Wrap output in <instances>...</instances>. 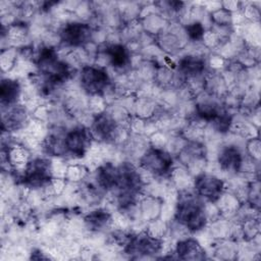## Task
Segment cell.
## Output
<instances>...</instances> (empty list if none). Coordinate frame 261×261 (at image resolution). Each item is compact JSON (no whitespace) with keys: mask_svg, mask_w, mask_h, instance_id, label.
I'll list each match as a JSON object with an SVG mask.
<instances>
[{"mask_svg":"<svg viewBox=\"0 0 261 261\" xmlns=\"http://www.w3.org/2000/svg\"><path fill=\"white\" fill-rule=\"evenodd\" d=\"M174 218L189 231L195 232L203 229L208 221L204 200L195 192H181L177 198Z\"/></svg>","mask_w":261,"mask_h":261,"instance_id":"6da1fadb","label":"cell"},{"mask_svg":"<svg viewBox=\"0 0 261 261\" xmlns=\"http://www.w3.org/2000/svg\"><path fill=\"white\" fill-rule=\"evenodd\" d=\"M139 164L144 171L157 177L168 176L173 170V159L170 153L155 147L145 150Z\"/></svg>","mask_w":261,"mask_h":261,"instance_id":"7a4b0ae2","label":"cell"},{"mask_svg":"<svg viewBox=\"0 0 261 261\" xmlns=\"http://www.w3.org/2000/svg\"><path fill=\"white\" fill-rule=\"evenodd\" d=\"M52 179L51 162L48 159L40 157L30 159L20 175V181L24 186L33 189L50 186Z\"/></svg>","mask_w":261,"mask_h":261,"instance_id":"3957f363","label":"cell"},{"mask_svg":"<svg viewBox=\"0 0 261 261\" xmlns=\"http://www.w3.org/2000/svg\"><path fill=\"white\" fill-rule=\"evenodd\" d=\"M80 83L82 89L91 96L103 95L111 84L106 69L95 65H85L81 69Z\"/></svg>","mask_w":261,"mask_h":261,"instance_id":"277c9868","label":"cell"},{"mask_svg":"<svg viewBox=\"0 0 261 261\" xmlns=\"http://www.w3.org/2000/svg\"><path fill=\"white\" fill-rule=\"evenodd\" d=\"M93 139L94 137L91 129L83 125L74 126L66 130L63 136L64 156L70 155L74 158L84 157L89 151Z\"/></svg>","mask_w":261,"mask_h":261,"instance_id":"5b68a950","label":"cell"},{"mask_svg":"<svg viewBox=\"0 0 261 261\" xmlns=\"http://www.w3.org/2000/svg\"><path fill=\"white\" fill-rule=\"evenodd\" d=\"M162 246L160 239L147 231H143L140 233H129L123 250L130 256H153L160 253Z\"/></svg>","mask_w":261,"mask_h":261,"instance_id":"8992f818","label":"cell"},{"mask_svg":"<svg viewBox=\"0 0 261 261\" xmlns=\"http://www.w3.org/2000/svg\"><path fill=\"white\" fill-rule=\"evenodd\" d=\"M194 189L195 193L204 201L216 203L223 196L225 185L221 178L210 173L202 172L195 177Z\"/></svg>","mask_w":261,"mask_h":261,"instance_id":"52a82bcc","label":"cell"},{"mask_svg":"<svg viewBox=\"0 0 261 261\" xmlns=\"http://www.w3.org/2000/svg\"><path fill=\"white\" fill-rule=\"evenodd\" d=\"M94 30L87 22L72 21L66 23L60 31L61 42L68 47H84L93 38Z\"/></svg>","mask_w":261,"mask_h":261,"instance_id":"ba28073f","label":"cell"},{"mask_svg":"<svg viewBox=\"0 0 261 261\" xmlns=\"http://www.w3.org/2000/svg\"><path fill=\"white\" fill-rule=\"evenodd\" d=\"M92 135L99 141L112 143L119 134V126L114 117L108 112L98 113L92 123Z\"/></svg>","mask_w":261,"mask_h":261,"instance_id":"9c48e42d","label":"cell"},{"mask_svg":"<svg viewBox=\"0 0 261 261\" xmlns=\"http://www.w3.org/2000/svg\"><path fill=\"white\" fill-rule=\"evenodd\" d=\"M217 161L221 170L231 174H237L242 171L244 167L245 157L238 146L226 145L220 149Z\"/></svg>","mask_w":261,"mask_h":261,"instance_id":"30bf717a","label":"cell"},{"mask_svg":"<svg viewBox=\"0 0 261 261\" xmlns=\"http://www.w3.org/2000/svg\"><path fill=\"white\" fill-rule=\"evenodd\" d=\"M177 69L185 80H195L202 76L206 71V60L203 56L189 54L179 59Z\"/></svg>","mask_w":261,"mask_h":261,"instance_id":"8fae6325","label":"cell"},{"mask_svg":"<svg viewBox=\"0 0 261 261\" xmlns=\"http://www.w3.org/2000/svg\"><path fill=\"white\" fill-rule=\"evenodd\" d=\"M174 251L176 258L182 260H203L207 258L201 244L194 238L179 240Z\"/></svg>","mask_w":261,"mask_h":261,"instance_id":"7c38bea8","label":"cell"},{"mask_svg":"<svg viewBox=\"0 0 261 261\" xmlns=\"http://www.w3.org/2000/svg\"><path fill=\"white\" fill-rule=\"evenodd\" d=\"M103 52L110 65L117 70H124L130 64L129 50L122 44H109L104 48Z\"/></svg>","mask_w":261,"mask_h":261,"instance_id":"4fadbf2b","label":"cell"},{"mask_svg":"<svg viewBox=\"0 0 261 261\" xmlns=\"http://www.w3.org/2000/svg\"><path fill=\"white\" fill-rule=\"evenodd\" d=\"M4 109V108H2ZM7 112H3L2 115V129L6 132H12L19 129L24 125L27 121V110L21 105H13L6 107Z\"/></svg>","mask_w":261,"mask_h":261,"instance_id":"5bb4252c","label":"cell"},{"mask_svg":"<svg viewBox=\"0 0 261 261\" xmlns=\"http://www.w3.org/2000/svg\"><path fill=\"white\" fill-rule=\"evenodd\" d=\"M85 225L91 231H102L112 224V215L103 208L88 213L84 218Z\"/></svg>","mask_w":261,"mask_h":261,"instance_id":"9a60e30c","label":"cell"},{"mask_svg":"<svg viewBox=\"0 0 261 261\" xmlns=\"http://www.w3.org/2000/svg\"><path fill=\"white\" fill-rule=\"evenodd\" d=\"M21 88L16 80L3 79L0 86V100L2 108L13 106L17 103Z\"/></svg>","mask_w":261,"mask_h":261,"instance_id":"2e32d148","label":"cell"},{"mask_svg":"<svg viewBox=\"0 0 261 261\" xmlns=\"http://www.w3.org/2000/svg\"><path fill=\"white\" fill-rule=\"evenodd\" d=\"M242 236L246 240H252L259 233V220L253 215L244 218L241 226Z\"/></svg>","mask_w":261,"mask_h":261,"instance_id":"e0dca14e","label":"cell"},{"mask_svg":"<svg viewBox=\"0 0 261 261\" xmlns=\"http://www.w3.org/2000/svg\"><path fill=\"white\" fill-rule=\"evenodd\" d=\"M185 32L188 38L192 41H200L204 38L205 29L199 21H194L185 27Z\"/></svg>","mask_w":261,"mask_h":261,"instance_id":"ac0fdd59","label":"cell"},{"mask_svg":"<svg viewBox=\"0 0 261 261\" xmlns=\"http://www.w3.org/2000/svg\"><path fill=\"white\" fill-rule=\"evenodd\" d=\"M247 153L252 160L258 162L260 158V140L259 138H251L247 142Z\"/></svg>","mask_w":261,"mask_h":261,"instance_id":"d6986e66","label":"cell"}]
</instances>
